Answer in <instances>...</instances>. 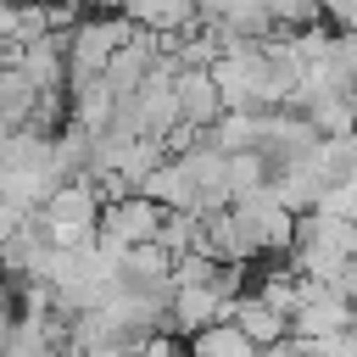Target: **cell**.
<instances>
[{"mask_svg": "<svg viewBox=\"0 0 357 357\" xmlns=\"http://www.w3.org/2000/svg\"><path fill=\"white\" fill-rule=\"evenodd\" d=\"M229 324H234V329H240V335H245L257 351H262V346H273L279 335H290V318H284V312H273V307H268L257 290L229 296Z\"/></svg>", "mask_w": 357, "mask_h": 357, "instance_id": "cell-7", "label": "cell"}, {"mask_svg": "<svg viewBox=\"0 0 357 357\" xmlns=\"http://www.w3.org/2000/svg\"><path fill=\"white\" fill-rule=\"evenodd\" d=\"M100 206L106 201H100L95 178L89 173H73V178H61L45 195V206L33 218H39V229H45L50 245H89L95 240V223H100Z\"/></svg>", "mask_w": 357, "mask_h": 357, "instance_id": "cell-1", "label": "cell"}, {"mask_svg": "<svg viewBox=\"0 0 357 357\" xmlns=\"http://www.w3.org/2000/svg\"><path fill=\"white\" fill-rule=\"evenodd\" d=\"M173 95H178V123H190V128H212L218 123V112H223V100H218V84H212V73L206 67H178L173 73Z\"/></svg>", "mask_w": 357, "mask_h": 357, "instance_id": "cell-6", "label": "cell"}, {"mask_svg": "<svg viewBox=\"0 0 357 357\" xmlns=\"http://www.w3.org/2000/svg\"><path fill=\"white\" fill-rule=\"evenodd\" d=\"M301 284H307V279H301L296 268H268V273L257 279V296H262L273 312H284V318H290V312H296V301H301Z\"/></svg>", "mask_w": 357, "mask_h": 357, "instance_id": "cell-12", "label": "cell"}, {"mask_svg": "<svg viewBox=\"0 0 357 357\" xmlns=\"http://www.w3.org/2000/svg\"><path fill=\"white\" fill-rule=\"evenodd\" d=\"M67 6H78V11H89V6H100V0H67Z\"/></svg>", "mask_w": 357, "mask_h": 357, "instance_id": "cell-16", "label": "cell"}, {"mask_svg": "<svg viewBox=\"0 0 357 357\" xmlns=\"http://www.w3.org/2000/svg\"><path fill=\"white\" fill-rule=\"evenodd\" d=\"M229 318V296L218 290V279H190V284H173L167 290V312H162V329L173 335H195L206 324Z\"/></svg>", "mask_w": 357, "mask_h": 357, "instance_id": "cell-5", "label": "cell"}, {"mask_svg": "<svg viewBox=\"0 0 357 357\" xmlns=\"http://www.w3.org/2000/svg\"><path fill=\"white\" fill-rule=\"evenodd\" d=\"M139 190H145L162 212H195V178H190L184 156H162V162L139 178Z\"/></svg>", "mask_w": 357, "mask_h": 357, "instance_id": "cell-8", "label": "cell"}, {"mask_svg": "<svg viewBox=\"0 0 357 357\" xmlns=\"http://www.w3.org/2000/svg\"><path fill=\"white\" fill-rule=\"evenodd\" d=\"M351 318H357V301H351L340 284H318V279H307V284H301V301H296V312H290V329L307 335V340H318V335L351 329Z\"/></svg>", "mask_w": 357, "mask_h": 357, "instance_id": "cell-4", "label": "cell"}, {"mask_svg": "<svg viewBox=\"0 0 357 357\" xmlns=\"http://www.w3.org/2000/svg\"><path fill=\"white\" fill-rule=\"evenodd\" d=\"M318 17L340 33V28H357V0H318Z\"/></svg>", "mask_w": 357, "mask_h": 357, "instance_id": "cell-15", "label": "cell"}, {"mask_svg": "<svg viewBox=\"0 0 357 357\" xmlns=\"http://www.w3.org/2000/svg\"><path fill=\"white\" fill-rule=\"evenodd\" d=\"M123 279L128 284H156V290H167L173 284V251L162 245V240H139V245H123Z\"/></svg>", "mask_w": 357, "mask_h": 357, "instance_id": "cell-9", "label": "cell"}, {"mask_svg": "<svg viewBox=\"0 0 357 357\" xmlns=\"http://www.w3.org/2000/svg\"><path fill=\"white\" fill-rule=\"evenodd\" d=\"M128 357H190V351H184V335H173V329H151V335L128 340Z\"/></svg>", "mask_w": 357, "mask_h": 357, "instance_id": "cell-13", "label": "cell"}, {"mask_svg": "<svg viewBox=\"0 0 357 357\" xmlns=\"http://www.w3.org/2000/svg\"><path fill=\"white\" fill-rule=\"evenodd\" d=\"M156 223H162V206L145 195V190H123L100 206V223H95V240L123 251V245H139V240H156Z\"/></svg>", "mask_w": 357, "mask_h": 357, "instance_id": "cell-3", "label": "cell"}, {"mask_svg": "<svg viewBox=\"0 0 357 357\" xmlns=\"http://www.w3.org/2000/svg\"><path fill=\"white\" fill-rule=\"evenodd\" d=\"M128 28L134 22L123 11H84L73 22V33H67V84L73 78H95L112 61V50L128 39Z\"/></svg>", "mask_w": 357, "mask_h": 357, "instance_id": "cell-2", "label": "cell"}, {"mask_svg": "<svg viewBox=\"0 0 357 357\" xmlns=\"http://www.w3.org/2000/svg\"><path fill=\"white\" fill-rule=\"evenodd\" d=\"M206 139L218 151H245V145H262V123H257V106H240V112H218V123L206 128Z\"/></svg>", "mask_w": 357, "mask_h": 357, "instance_id": "cell-10", "label": "cell"}, {"mask_svg": "<svg viewBox=\"0 0 357 357\" xmlns=\"http://www.w3.org/2000/svg\"><path fill=\"white\" fill-rule=\"evenodd\" d=\"M229 156V195H251V190H268V151L262 145H245V151H223Z\"/></svg>", "mask_w": 357, "mask_h": 357, "instance_id": "cell-11", "label": "cell"}, {"mask_svg": "<svg viewBox=\"0 0 357 357\" xmlns=\"http://www.w3.org/2000/svg\"><path fill=\"white\" fill-rule=\"evenodd\" d=\"M312 357H357V329H335L312 340Z\"/></svg>", "mask_w": 357, "mask_h": 357, "instance_id": "cell-14", "label": "cell"}]
</instances>
